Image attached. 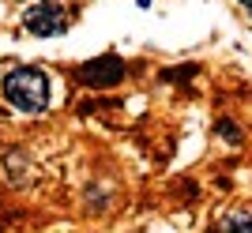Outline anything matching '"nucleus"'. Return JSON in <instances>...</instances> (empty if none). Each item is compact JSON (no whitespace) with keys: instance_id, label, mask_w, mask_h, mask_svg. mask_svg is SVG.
I'll use <instances>...</instances> for the list:
<instances>
[{"instance_id":"nucleus-3","label":"nucleus","mask_w":252,"mask_h":233,"mask_svg":"<svg viewBox=\"0 0 252 233\" xmlns=\"http://www.w3.org/2000/svg\"><path fill=\"white\" fill-rule=\"evenodd\" d=\"M27 30L38 34V38H53V34H64V27H68V19H64V11L57 8V4H34V8H27Z\"/></svg>"},{"instance_id":"nucleus-4","label":"nucleus","mask_w":252,"mask_h":233,"mask_svg":"<svg viewBox=\"0 0 252 233\" xmlns=\"http://www.w3.org/2000/svg\"><path fill=\"white\" fill-rule=\"evenodd\" d=\"M222 233H252V218L249 214H233L222 222Z\"/></svg>"},{"instance_id":"nucleus-5","label":"nucleus","mask_w":252,"mask_h":233,"mask_svg":"<svg viewBox=\"0 0 252 233\" xmlns=\"http://www.w3.org/2000/svg\"><path fill=\"white\" fill-rule=\"evenodd\" d=\"M222 136L230 139V143H233V139H237V132H233V124H230V120H222Z\"/></svg>"},{"instance_id":"nucleus-2","label":"nucleus","mask_w":252,"mask_h":233,"mask_svg":"<svg viewBox=\"0 0 252 233\" xmlns=\"http://www.w3.org/2000/svg\"><path fill=\"white\" fill-rule=\"evenodd\" d=\"M79 79L87 87H117L125 79V60L121 57H94L79 68Z\"/></svg>"},{"instance_id":"nucleus-6","label":"nucleus","mask_w":252,"mask_h":233,"mask_svg":"<svg viewBox=\"0 0 252 233\" xmlns=\"http://www.w3.org/2000/svg\"><path fill=\"white\" fill-rule=\"evenodd\" d=\"M241 4H245V11H249V15H252V0H241Z\"/></svg>"},{"instance_id":"nucleus-1","label":"nucleus","mask_w":252,"mask_h":233,"mask_svg":"<svg viewBox=\"0 0 252 233\" xmlns=\"http://www.w3.org/2000/svg\"><path fill=\"white\" fill-rule=\"evenodd\" d=\"M4 98L19 113H42L49 106V79L42 68H15L4 75Z\"/></svg>"}]
</instances>
